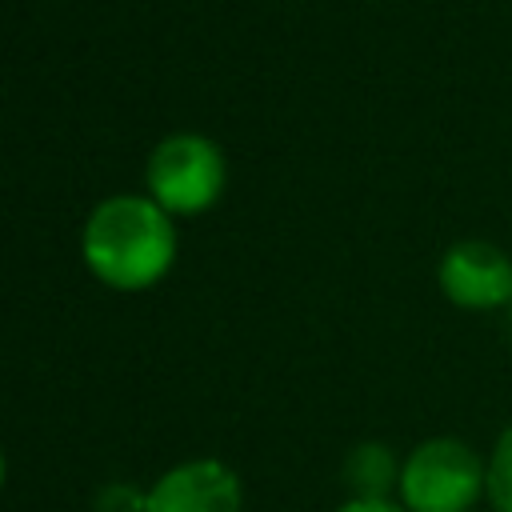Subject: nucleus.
Returning <instances> with one entry per match:
<instances>
[{
	"label": "nucleus",
	"instance_id": "3",
	"mask_svg": "<svg viewBox=\"0 0 512 512\" xmlns=\"http://www.w3.org/2000/svg\"><path fill=\"white\" fill-rule=\"evenodd\" d=\"M224 152L216 140L200 132H172L164 136L144 164V180L152 200L164 212H200L224 188Z\"/></svg>",
	"mask_w": 512,
	"mask_h": 512
},
{
	"label": "nucleus",
	"instance_id": "5",
	"mask_svg": "<svg viewBox=\"0 0 512 512\" xmlns=\"http://www.w3.org/2000/svg\"><path fill=\"white\" fill-rule=\"evenodd\" d=\"M244 484L216 456H192L172 464L148 484L144 512H240Z\"/></svg>",
	"mask_w": 512,
	"mask_h": 512
},
{
	"label": "nucleus",
	"instance_id": "1",
	"mask_svg": "<svg viewBox=\"0 0 512 512\" xmlns=\"http://www.w3.org/2000/svg\"><path fill=\"white\" fill-rule=\"evenodd\" d=\"M84 264L108 288H148L176 256V228L152 196H108L84 224Z\"/></svg>",
	"mask_w": 512,
	"mask_h": 512
},
{
	"label": "nucleus",
	"instance_id": "10",
	"mask_svg": "<svg viewBox=\"0 0 512 512\" xmlns=\"http://www.w3.org/2000/svg\"><path fill=\"white\" fill-rule=\"evenodd\" d=\"M4 480H8V456H4V448H0V488H4Z\"/></svg>",
	"mask_w": 512,
	"mask_h": 512
},
{
	"label": "nucleus",
	"instance_id": "6",
	"mask_svg": "<svg viewBox=\"0 0 512 512\" xmlns=\"http://www.w3.org/2000/svg\"><path fill=\"white\" fill-rule=\"evenodd\" d=\"M400 460L404 456H396L384 440H360L356 448H348L340 464V480L356 500H396Z\"/></svg>",
	"mask_w": 512,
	"mask_h": 512
},
{
	"label": "nucleus",
	"instance_id": "2",
	"mask_svg": "<svg viewBox=\"0 0 512 512\" xmlns=\"http://www.w3.org/2000/svg\"><path fill=\"white\" fill-rule=\"evenodd\" d=\"M488 496V456L460 436H424L400 460L396 500L408 512H472Z\"/></svg>",
	"mask_w": 512,
	"mask_h": 512
},
{
	"label": "nucleus",
	"instance_id": "4",
	"mask_svg": "<svg viewBox=\"0 0 512 512\" xmlns=\"http://www.w3.org/2000/svg\"><path fill=\"white\" fill-rule=\"evenodd\" d=\"M436 288L464 312L512 308V256L492 240H456L436 264Z\"/></svg>",
	"mask_w": 512,
	"mask_h": 512
},
{
	"label": "nucleus",
	"instance_id": "7",
	"mask_svg": "<svg viewBox=\"0 0 512 512\" xmlns=\"http://www.w3.org/2000/svg\"><path fill=\"white\" fill-rule=\"evenodd\" d=\"M484 504L492 512H512V420L496 432L488 448V496Z\"/></svg>",
	"mask_w": 512,
	"mask_h": 512
},
{
	"label": "nucleus",
	"instance_id": "9",
	"mask_svg": "<svg viewBox=\"0 0 512 512\" xmlns=\"http://www.w3.org/2000/svg\"><path fill=\"white\" fill-rule=\"evenodd\" d=\"M336 512H408L400 500H356L348 496L344 504H336Z\"/></svg>",
	"mask_w": 512,
	"mask_h": 512
},
{
	"label": "nucleus",
	"instance_id": "8",
	"mask_svg": "<svg viewBox=\"0 0 512 512\" xmlns=\"http://www.w3.org/2000/svg\"><path fill=\"white\" fill-rule=\"evenodd\" d=\"M144 504H148V488H136L128 480H112L92 496L96 512H144Z\"/></svg>",
	"mask_w": 512,
	"mask_h": 512
}]
</instances>
